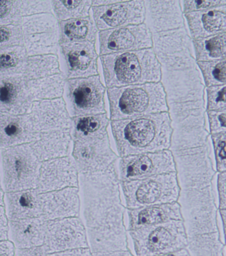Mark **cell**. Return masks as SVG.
Instances as JSON below:
<instances>
[{"label": "cell", "mask_w": 226, "mask_h": 256, "mask_svg": "<svg viewBox=\"0 0 226 256\" xmlns=\"http://www.w3.org/2000/svg\"><path fill=\"white\" fill-rule=\"evenodd\" d=\"M152 38L172 128L206 122L205 84L186 28L152 34Z\"/></svg>", "instance_id": "6da1fadb"}, {"label": "cell", "mask_w": 226, "mask_h": 256, "mask_svg": "<svg viewBox=\"0 0 226 256\" xmlns=\"http://www.w3.org/2000/svg\"><path fill=\"white\" fill-rule=\"evenodd\" d=\"M59 69L65 80L86 78L98 74L95 44L89 42H73L58 46Z\"/></svg>", "instance_id": "e0dca14e"}, {"label": "cell", "mask_w": 226, "mask_h": 256, "mask_svg": "<svg viewBox=\"0 0 226 256\" xmlns=\"http://www.w3.org/2000/svg\"><path fill=\"white\" fill-rule=\"evenodd\" d=\"M218 192L219 210L226 209V172L218 174Z\"/></svg>", "instance_id": "ab89813d"}, {"label": "cell", "mask_w": 226, "mask_h": 256, "mask_svg": "<svg viewBox=\"0 0 226 256\" xmlns=\"http://www.w3.org/2000/svg\"><path fill=\"white\" fill-rule=\"evenodd\" d=\"M120 158L170 150L172 128L168 112L110 121Z\"/></svg>", "instance_id": "277c9868"}, {"label": "cell", "mask_w": 226, "mask_h": 256, "mask_svg": "<svg viewBox=\"0 0 226 256\" xmlns=\"http://www.w3.org/2000/svg\"><path fill=\"white\" fill-rule=\"evenodd\" d=\"M226 85L207 87V112L226 111Z\"/></svg>", "instance_id": "d590c367"}, {"label": "cell", "mask_w": 226, "mask_h": 256, "mask_svg": "<svg viewBox=\"0 0 226 256\" xmlns=\"http://www.w3.org/2000/svg\"><path fill=\"white\" fill-rule=\"evenodd\" d=\"M52 14L58 22L89 17L92 1H52Z\"/></svg>", "instance_id": "836d02e7"}, {"label": "cell", "mask_w": 226, "mask_h": 256, "mask_svg": "<svg viewBox=\"0 0 226 256\" xmlns=\"http://www.w3.org/2000/svg\"><path fill=\"white\" fill-rule=\"evenodd\" d=\"M79 218L84 224L92 254L128 251L126 207L122 204L115 164L106 170L79 174Z\"/></svg>", "instance_id": "7a4b0ae2"}, {"label": "cell", "mask_w": 226, "mask_h": 256, "mask_svg": "<svg viewBox=\"0 0 226 256\" xmlns=\"http://www.w3.org/2000/svg\"><path fill=\"white\" fill-rule=\"evenodd\" d=\"M120 184L127 209L177 202L180 190L176 172Z\"/></svg>", "instance_id": "8fae6325"}, {"label": "cell", "mask_w": 226, "mask_h": 256, "mask_svg": "<svg viewBox=\"0 0 226 256\" xmlns=\"http://www.w3.org/2000/svg\"><path fill=\"white\" fill-rule=\"evenodd\" d=\"M182 4V13L188 14L191 12L204 11L226 5V0H189V1H180Z\"/></svg>", "instance_id": "74e56055"}, {"label": "cell", "mask_w": 226, "mask_h": 256, "mask_svg": "<svg viewBox=\"0 0 226 256\" xmlns=\"http://www.w3.org/2000/svg\"><path fill=\"white\" fill-rule=\"evenodd\" d=\"M44 246L50 254L88 248L82 221L79 217L48 221Z\"/></svg>", "instance_id": "d6986e66"}, {"label": "cell", "mask_w": 226, "mask_h": 256, "mask_svg": "<svg viewBox=\"0 0 226 256\" xmlns=\"http://www.w3.org/2000/svg\"><path fill=\"white\" fill-rule=\"evenodd\" d=\"M40 164L30 144L0 149V186L4 193L36 188Z\"/></svg>", "instance_id": "9c48e42d"}, {"label": "cell", "mask_w": 226, "mask_h": 256, "mask_svg": "<svg viewBox=\"0 0 226 256\" xmlns=\"http://www.w3.org/2000/svg\"><path fill=\"white\" fill-rule=\"evenodd\" d=\"M106 88L100 74L65 80L62 99L71 118L106 114Z\"/></svg>", "instance_id": "4fadbf2b"}, {"label": "cell", "mask_w": 226, "mask_h": 256, "mask_svg": "<svg viewBox=\"0 0 226 256\" xmlns=\"http://www.w3.org/2000/svg\"><path fill=\"white\" fill-rule=\"evenodd\" d=\"M186 247L190 256H224L225 244L219 232L195 236L188 240Z\"/></svg>", "instance_id": "d6a6232c"}, {"label": "cell", "mask_w": 226, "mask_h": 256, "mask_svg": "<svg viewBox=\"0 0 226 256\" xmlns=\"http://www.w3.org/2000/svg\"><path fill=\"white\" fill-rule=\"evenodd\" d=\"M205 86L210 87L226 84V58L213 62H197Z\"/></svg>", "instance_id": "e575fe53"}, {"label": "cell", "mask_w": 226, "mask_h": 256, "mask_svg": "<svg viewBox=\"0 0 226 256\" xmlns=\"http://www.w3.org/2000/svg\"><path fill=\"white\" fill-rule=\"evenodd\" d=\"M78 172L71 156L42 162L36 190L40 193L78 186Z\"/></svg>", "instance_id": "44dd1931"}, {"label": "cell", "mask_w": 226, "mask_h": 256, "mask_svg": "<svg viewBox=\"0 0 226 256\" xmlns=\"http://www.w3.org/2000/svg\"><path fill=\"white\" fill-rule=\"evenodd\" d=\"M122 2L121 0H97V1H92V7L110 6Z\"/></svg>", "instance_id": "f6af8a7d"}, {"label": "cell", "mask_w": 226, "mask_h": 256, "mask_svg": "<svg viewBox=\"0 0 226 256\" xmlns=\"http://www.w3.org/2000/svg\"><path fill=\"white\" fill-rule=\"evenodd\" d=\"M4 208L8 220L42 218V193L36 188L4 193Z\"/></svg>", "instance_id": "d4e9b609"}, {"label": "cell", "mask_w": 226, "mask_h": 256, "mask_svg": "<svg viewBox=\"0 0 226 256\" xmlns=\"http://www.w3.org/2000/svg\"><path fill=\"white\" fill-rule=\"evenodd\" d=\"M138 256H154L184 249L188 239L182 220H171L128 231Z\"/></svg>", "instance_id": "7c38bea8"}, {"label": "cell", "mask_w": 226, "mask_h": 256, "mask_svg": "<svg viewBox=\"0 0 226 256\" xmlns=\"http://www.w3.org/2000/svg\"><path fill=\"white\" fill-rule=\"evenodd\" d=\"M154 256H190L189 254L188 251L187 250L184 248L180 250L174 252H170L168 254H158Z\"/></svg>", "instance_id": "bcb514c9"}, {"label": "cell", "mask_w": 226, "mask_h": 256, "mask_svg": "<svg viewBox=\"0 0 226 256\" xmlns=\"http://www.w3.org/2000/svg\"><path fill=\"white\" fill-rule=\"evenodd\" d=\"M214 149L217 172H226V132L217 134H212Z\"/></svg>", "instance_id": "8d00e7d4"}, {"label": "cell", "mask_w": 226, "mask_h": 256, "mask_svg": "<svg viewBox=\"0 0 226 256\" xmlns=\"http://www.w3.org/2000/svg\"><path fill=\"white\" fill-rule=\"evenodd\" d=\"M144 22L152 34L185 27L180 1H144Z\"/></svg>", "instance_id": "7402d4cb"}, {"label": "cell", "mask_w": 226, "mask_h": 256, "mask_svg": "<svg viewBox=\"0 0 226 256\" xmlns=\"http://www.w3.org/2000/svg\"><path fill=\"white\" fill-rule=\"evenodd\" d=\"M59 44L89 42L95 44L98 30L92 18H78L58 22Z\"/></svg>", "instance_id": "f546056e"}, {"label": "cell", "mask_w": 226, "mask_h": 256, "mask_svg": "<svg viewBox=\"0 0 226 256\" xmlns=\"http://www.w3.org/2000/svg\"><path fill=\"white\" fill-rule=\"evenodd\" d=\"M78 188H66L42 193V218L46 221L79 217Z\"/></svg>", "instance_id": "603a6c76"}, {"label": "cell", "mask_w": 226, "mask_h": 256, "mask_svg": "<svg viewBox=\"0 0 226 256\" xmlns=\"http://www.w3.org/2000/svg\"><path fill=\"white\" fill-rule=\"evenodd\" d=\"M110 121L122 120L168 112L162 82H150L108 88Z\"/></svg>", "instance_id": "ba28073f"}, {"label": "cell", "mask_w": 226, "mask_h": 256, "mask_svg": "<svg viewBox=\"0 0 226 256\" xmlns=\"http://www.w3.org/2000/svg\"><path fill=\"white\" fill-rule=\"evenodd\" d=\"M72 157L78 174H89L106 170L119 156L111 147L108 133L72 140Z\"/></svg>", "instance_id": "9a60e30c"}, {"label": "cell", "mask_w": 226, "mask_h": 256, "mask_svg": "<svg viewBox=\"0 0 226 256\" xmlns=\"http://www.w3.org/2000/svg\"><path fill=\"white\" fill-rule=\"evenodd\" d=\"M54 256H93L88 248L54 253Z\"/></svg>", "instance_id": "7bdbcfd3"}, {"label": "cell", "mask_w": 226, "mask_h": 256, "mask_svg": "<svg viewBox=\"0 0 226 256\" xmlns=\"http://www.w3.org/2000/svg\"><path fill=\"white\" fill-rule=\"evenodd\" d=\"M177 202L180 206L187 239L219 232L213 184L203 188L180 190Z\"/></svg>", "instance_id": "30bf717a"}, {"label": "cell", "mask_w": 226, "mask_h": 256, "mask_svg": "<svg viewBox=\"0 0 226 256\" xmlns=\"http://www.w3.org/2000/svg\"><path fill=\"white\" fill-rule=\"evenodd\" d=\"M48 221L42 218L8 220V240L16 250L44 245Z\"/></svg>", "instance_id": "cb8c5ba5"}, {"label": "cell", "mask_w": 226, "mask_h": 256, "mask_svg": "<svg viewBox=\"0 0 226 256\" xmlns=\"http://www.w3.org/2000/svg\"><path fill=\"white\" fill-rule=\"evenodd\" d=\"M196 62H213L226 58V32L192 40Z\"/></svg>", "instance_id": "4dcf8cb0"}, {"label": "cell", "mask_w": 226, "mask_h": 256, "mask_svg": "<svg viewBox=\"0 0 226 256\" xmlns=\"http://www.w3.org/2000/svg\"><path fill=\"white\" fill-rule=\"evenodd\" d=\"M71 121L70 135L72 140L106 133L110 123L107 114L72 118Z\"/></svg>", "instance_id": "1f68e13d"}, {"label": "cell", "mask_w": 226, "mask_h": 256, "mask_svg": "<svg viewBox=\"0 0 226 256\" xmlns=\"http://www.w3.org/2000/svg\"><path fill=\"white\" fill-rule=\"evenodd\" d=\"M44 13H52V1H0V27Z\"/></svg>", "instance_id": "f1b7e54d"}, {"label": "cell", "mask_w": 226, "mask_h": 256, "mask_svg": "<svg viewBox=\"0 0 226 256\" xmlns=\"http://www.w3.org/2000/svg\"><path fill=\"white\" fill-rule=\"evenodd\" d=\"M207 114L211 135L226 132V111H208Z\"/></svg>", "instance_id": "f35d334b"}, {"label": "cell", "mask_w": 226, "mask_h": 256, "mask_svg": "<svg viewBox=\"0 0 226 256\" xmlns=\"http://www.w3.org/2000/svg\"><path fill=\"white\" fill-rule=\"evenodd\" d=\"M94 22L98 30L104 31L144 22V1H122L106 6L92 7Z\"/></svg>", "instance_id": "ffe728a7"}, {"label": "cell", "mask_w": 226, "mask_h": 256, "mask_svg": "<svg viewBox=\"0 0 226 256\" xmlns=\"http://www.w3.org/2000/svg\"><path fill=\"white\" fill-rule=\"evenodd\" d=\"M4 192L0 186V206H4Z\"/></svg>", "instance_id": "c3c4849f"}, {"label": "cell", "mask_w": 226, "mask_h": 256, "mask_svg": "<svg viewBox=\"0 0 226 256\" xmlns=\"http://www.w3.org/2000/svg\"><path fill=\"white\" fill-rule=\"evenodd\" d=\"M128 231L171 220H182L177 202L128 209Z\"/></svg>", "instance_id": "4316f807"}, {"label": "cell", "mask_w": 226, "mask_h": 256, "mask_svg": "<svg viewBox=\"0 0 226 256\" xmlns=\"http://www.w3.org/2000/svg\"><path fill=\"white\" fill-rule=\"evenodd\" d=\"M100 56L152 48V32L146 24L99 32Z\"/></svg>", "instance_id": "ac0fdd59"}, {"label": "cell", "mask_w": 226, "mask_h": 256, "mask_svg": "<svg viewBox=\"0 0 226 256\" xmlns=\"http://www.w3.org/2000/svg\"><path fill=\"white\" fill-rule=\"evenodd\" d=\"M16 248L9 240L0 242V256H15Z\"/></svg>", "instance_id": "ee69618b"}, {"label": "cell", "mask_w": 226, "mask_h": 256, "mask_svg": "<svg viewBox=\"0 0 226 256\" xmlns=\"http://www.w3.org/2000/svg\"><path fill=\"white\" fill-rule=\"evenodd\" d=\"M8 220L4 206H0V242L8 240Z\"/></svg>", "instance_id": "b9f144b4"}, {"label": "cell", "mask_w": 226, "mask_h": 256, "mask_svg": "<svg viewBox=\"0 0 226 256\" xmlns=\"http://www.w3.org/2000/svg\"><path fill=\"white\" fill-rule=\"evenodd\" d=\"M71 126L62 98L36 102L24 114H0V149L32 143L44 133L70 131Z\"/></svg>", "instance_id": "3957f363"}, {"label": "cell", "mask_w": 226, "mask_h": 256, "mask_svg": "<svg viewBox=\"0 0 226 256\" xmlns=\"http://www.w3.org/2000/svg\"><path fill=\"white\" fill-rule=\"evenodd\" d=\"M108 88L158 82L162 68L152 48L100 56Z\"/></svg>", "instance_id": "8992f818"}, {"label": "cell", "mask_w": 226, "mask_h": 256, "mask_svg": "<svg viewBox=\"0 0 226 256\" xmlns=\"http://www.w3.org/2000/svg\"><path fill=\"white\" fill-rule=\"evenodd\" d=\"M65 80L60 73L34 80L0 78V114H24L36 102L62 98Z\"/></svg>", "instance_id": "52a82bcc"}, {"label": "cell", "mask_w": 226, "mask_h": 256, "mask_svg": "<svg viewBox=\"0 0 226 256\" xmlns=\"http://www.w3.org/2000/svg\"><path fill=\"white\" fill-rule=\"evenodd\" d=\"M117 172L120 182H129L176 172V168L172 152L168 150L120 158Z\"/></svg>", "instance_id": "2e32d148"}, {"label": "cell", "mask_w": 226, "mask_h": 256, "mask_svg": "<svg viewBox=\"0 0 226 256\" xmlns=\"http://www.w3.org/2000/svg\"><path fill=\"white\" fill-rule=\"evenodd\" d=\"M172 154L181 190L203 188L213 184L216 172L211 158L210 144Z\"/></svg>", "instance_id": "5bb4252c"}, {"label": "cell", "mask_w": 226, "mask_h": 256, "mask_svg": "<svg viewBox=\"0 0 226 256\" xmlns=\"http://www.w3.org/2000/svg\"><path fill=\"white\" fill-rule=\"evenodd\" d=\"M30 144L40 162L68 157L72 154L73 141L70 131L44 133L40 140Z\"/></svg>", "instance_id": "83f0119b"}, {"label": "cell", "mask_w": 226, "mask_h": 256, "mask_svg": "<svg viewBox=\"0 0 226 256\" xmlns=\"http://www.w3.org/2000/svg\"><path fill=\"white\" fill-rule=\"evenodd\" d=\"M192 40L226 32V5L185 14Z\"/></svg>", "instance_id": "484cf974"}, {"label": "cell", "mask_w": 226, "mask_h": 256, "mask_svg": "<svg viewBox=\"0 0 226 256\" xmlns=\"http://www.w3.org/2000/svg\"><path fill=\"white\" fill-rule=\"evenodd\" d=\"M59 36L58 22L52 13L26 16L0 27V48L20 46L30 56H56Z\"/></svg>", "instance_id": "5b68a950"}, {"label": "cell", "mask_w": 226, "mask_h": 256, "mask_svg": "<svg viewBox=\"0 0 226 256\" xmlns=\"http://www.w3.org/2000/svg\"><path fill=\"white\" fill-rule=\"evenodd\" d=\"M15 256H54V254L48 252L44 245L32 248L16 250Z\"/></svg>", "instance_id": "60d3db41"}, {"label": "cell", "mask_w": 226, "mask_h": 256, "mask_svg": "<svg viewBox=\"0 0 226 256\" xmlns=\"http://www.w3.org/2000/svg\"><path fill=\"white\" fill-rule=\"evenodd\" d=\"M220 214L222 224L223 234H226V209H222L219 210Z\"/></svg>", "instance_id": "7dc6e473"}]
</instances>
